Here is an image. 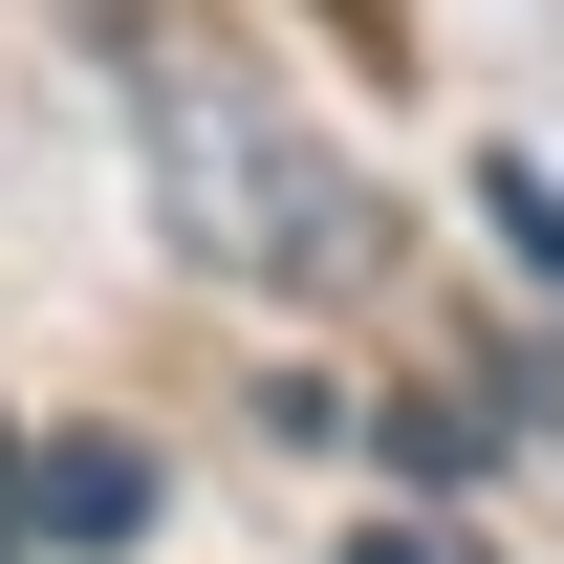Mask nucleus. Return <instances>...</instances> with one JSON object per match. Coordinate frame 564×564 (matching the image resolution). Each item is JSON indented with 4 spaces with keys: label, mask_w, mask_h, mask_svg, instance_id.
<instances>
[{
    "label": "nucleus",
    "mask_w": 564,
    "mask_h": 564,
    "mask_svg": "<svg viewBox=\"0 0 564 564\" xmlns=\"http://www.w3.org/2000/svg\"><path fill=\"white\" fill-rule=\"evenodd\" d=\"M109 87H131L152 196H174V261L282 282V304H348V282L391 261V196H369V174L304 131V109H282L239 44H196L174 0H109Z\"/></svg>",
    "instance_id": "1"
},
{
    "label": "nucleus",
    "mask_w": 564,
    "mask_h": 564,
    "mask_svg": "<svg viewBox=\"0 0 564 564\" xmlns=\"http://www.w3.org/2000/svg\"><path fill=\"white\" fill-rule=\"evenodd\" d=\"M152 499H174V478H152V434H44V456H22V521H44V543H87V564L152 543Z\"/></svg>",
    "instance_id": "2"
},
{
    "label": "nucleus",
    "mask_w": 564,
    "mask_h": 564,
    "mask_svg": "<svg viewBox=\"0 0 564 564\" xmlns=\"http://www.w3.org/2000/svg\"><path fill=\"white\" fill-rule=\"evenodd\" d=\"M478 217H499V261L564 304V174H543V152H478Z\"/></svg>",
    "instance_id": "3"
},
{
    "label": "nucleus",
    "mask_w": 564,
    "mask_h": 564,
    "mask_svg": "<svg viewBox=\"0 0 564 564\" xmlns=\"http://www.w3.org/2000/svg\"><path fill=\"white\" fill-rule=\"evenodd\" d=\"M348 564H478V543H456V521H369Z\"/></svg>",
    "instance_id": "4"
}]
</instances>
